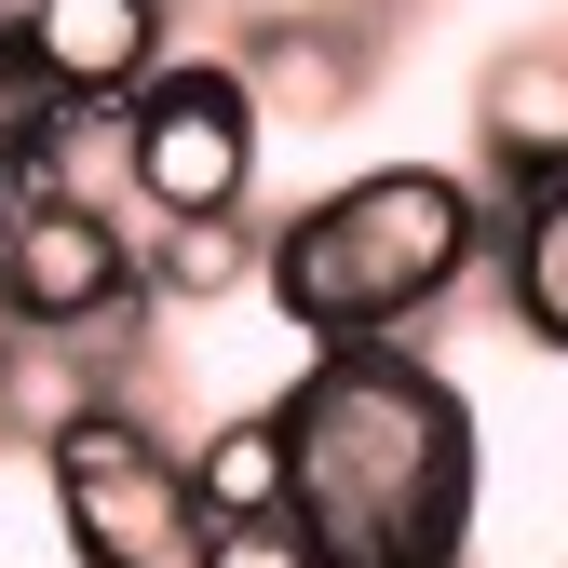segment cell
I'll list each match as a JSON object with an SVG mask.
<instances>
[{
    "mask_svg": "<svg viewBox=\"0 0 568 568\" xmlns=\"http://www.w3.org/2000/svg\"><path fill=\"white\" fill-rule=\"evenodd\" d=\"M271 406L298 447V528L325 568H460L487 447H474V406L406 338L312 352Z\"/></svg>",
    "mask_w": 568,
    "mask_h": 568,
    "instance_id": "6da1fadb",
    "label": "cell"
},
{
    "mask_svg": "<svg viewBox=\"0 0 568 568\" xmlns=\"http://www.w3.org/2000/svg\"><path fill=\"white\" fill-rule=\"evenodd\" d=\"M487 203L474 176L447 163H366V176H338L325 203H298V217H271V271H257V298L298 325L312 352H352V338H406L419 312H447L474 257H487Z\"/></svg>",
    "mask_w": 568,
    "mask_h": 568,
    "instance_id": "7a4b0ae2",
    "label": "cell"
},
{
    "mask_svg": "<svg viewBox=\"0 0 568 568\" xmlns=\"http://www.w3.org/2000/svg\"><path fill=\"white\" fill-rule=\"evenodd\" d=\"M41 487L82 568H203V487L150 406H82L41 434Z\"/></svg>",
    "mask_w": 568,
    "mask_h": 568,
    "instance_id": "3957f363",
    "label": "cell"
},
{
    "mask_svg": "<svg viewBox=\"0 0 568 568\" xmlns=\"http://www.w3.org/2000/svg\"><path fill=\"white\" fill-rule=\"evenodd\" d=\"M122 122H135V217H257V135L271 122H257L231 54H176Z\"/></svg>",
    "mask_w": 568,
    "mask_h": 568,
    "instance_id": "277c9868",
    "label": "cell"
},
{
    "mask_svg": "<svg viewBox=\"0 0 568 568\" xmlns=\"http://www.w3.org/2000/svg\"><path fill=\"white\" fill-rule=\"evenodd\" d=\"M0 298L28 338H122L150 312V244L122 203H14L0 217Z\"/></svg>",
    "mask_w": 568,
    "mask_h": 568,
    "instance_id": "5b68a950",
    "label": "cell"
},
{
    "mask_svg": "<svg viewBox=\"0 0 568 568\" xmlns=\"http://www.w3.org/2000/svg\"><path fill=\"white\" fill-rule=\"evenodd\" d=\"M231 68H244L257 122L325 135V122L366 109V82H379V14H352V0H284V14H244V54Z\"/></svg>",
    "mask_w": 568,
    "mask_h": 568,
    "instance_id": "8992f818",
    "label": "cell"
},
{
    "mask_svg": "<svg viewBox=\"0 0 568 568\" xmlns=\"http://www.w3.org/2000/svg\"><path fill=\"white\" fill-rule=\"evenodd\" d=\"M176 68V0H41L14 82L54 109H135Z\"/></svg>",
    "mask_w": 568,
    "mask_h": 568,
    "instance_id": "52a82bcc",
    "label": "cell"
},
{
    "mask_svg": "<svg viewBox=\"0 0 568 568\" xmlns=\"http://www.w3.org/2000/svg\"><path fill=\"white\" fill-rule=\"evenodd\" d=\"M474 163L501 203L568 176V41H501L474 68Z\"/></svg>",
    "mask_w": 568,
    "mask_h": 568,
    "instance_id": "ba28073f",
    "label": "cell"
},
{
    "mask_svg": "<svg viewBox=\"0 0 568 568\" xmlns=\"http://www.w3.org/2000/svg\"><path fill=\"white\" fill-rule=\"evenodd\" d=\"M487 284H501L515 338L568 352V176H555V190H515V203H501V231H487Z\"/></svg>",
    "mask_w": 568,
    "mask_h": 568,
    "instance_id": "9c48e42d",
    "label": "cell"
},
{
    "mask_svg": "<svg viewBox=\"0 0 568 568\" xmlns=\"http://www.w3.org/2000/svg\"><path fill=\"white\" fill-rule=\"evenodd\" d=\"M190 487H203V528H217V515H298L284 406H231L217 434H190Z\"/></svg>",
    "mask_w": 568,
    "mask_h": 568,
    "instance_id": "30bf717a",
    "label": "cell"
},
{
    "mask_svg": "<svg viewBox=\"0 0 568 568\" xmlns=\"http://www.w3.org/2000/svg\"><path fill=\"white\" fill-rule=\"evenodd\" d=\"M135 244H150V298L163 312H217V298H244V284L271 271L257 217H150Z\"/></svg>",
    "mask_w": 568,
    "mask_h": 568,
    "instance_id": "8fae6325",
    "label": "cell"
},
{
    "mask_svg": "<svg viewBox=\"0 0 568 568\" xmlns=\"http://www.w3.org/2000/svg\"><path fill=\"white\" fill-rule=\"evenodd\" d=\"M203 568H325L298 515H217L203 528Z\"/></svg>",
    "mask_w": 568,
    "mask_h": 568,
    "instance_id": "7c38bea8",
    "label": "cell"
},
{
    "mask_svg": "<svg viewBox=\"0 0 568 568\" xmlns=\"http://www.w3.org/2000/svg\"><path fill=\"white\" fill-rule=\"evenodd\" d=\"M28 28H41V0H0V82H14V54H28Z\"/></svg>",
    "mask_w": 568,
    "mask_h": 568,
    "instance_id": "4fadbf2b",
    "label": "cell"
},
{
    "mask_svg": "<svg viewBox=\"0 0 568 568\" xmlns=\"http://www.w3.org/2000/svg\"><path fill=\"white\" fill-rule=\"evenodd\" d=\"M14 352H28V312H14V298H0V366H14Z\"/></svg>",
    "mask_w": 568,
    "mask_h": 568,
    "instance_id": "5bb4252c",
    "label": "cell"
},
{
    "mask_svg": "<svg viewBox=\"0 0 568 568\" xmlns=\"http://www.w3.org/2000/svg\"><path fill=\"white\" fill-rule=\"evenodd\" d=\"M0 217H14V176H0Z\"/></svg>",
    "mask_w": 568,
    "mask_h": 568,
    "instance_id": "9a60e30c",
    "label": "cell"
}]
</instances>
